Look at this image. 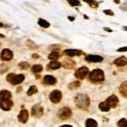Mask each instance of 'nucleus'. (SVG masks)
<instances>
[{
  "label": "nucleus",
  "instance_id": "2eb2a0df",
  "mask_svg": "<svg viewBox=\"0 0 127 127\" xmlns=\"http://www.w3.org/2000/svg\"><path fill=\"white\" fill-rule=\"evenodd\" d=\"M57 81L56 79L52 75H46L44 76V79H43V83L47 84V85H54Z\"/></svg>",
  "mask_w": 127,
  "mask_h": 127
},
{
  "label": "nucleus",
  "instance_id": "a878e982",
  "mask_svg": "<svg viewBox=\"0 0 127 127\" xmlns=\"http://www.w3.org/2000/svg\"><path fill=\"white\" fill-rule=\"evenodd\" d=\"M19 67L20 70H28L30 68V64L27 62H20L19 64Z\"/></svg>",
  "mask_w": 127,
  "mask_h": 127
},
{
  "label": "nucleus",
  "instance_id": "f704fd0d",
  "mask_svg": "<svg viewBox=\"0 0 127 127\" xmlns=\"http://www.w3.org/2000/svg\"><path fill=\"white\" fill-rule=\"evenodd\" d=\"M104 30L108 31L109 32H112V30H110V29H109V28H104Z\"/></svg>",
  "mask_w": 127,
  "mask_h": 127
},
{
  "label": "nucleus",
  "instance_id": "412c9836",
  "mask_svg": "<svg viewBox=\"0 0 127 127\" xmlns=\"http://www.w3.org/2000/svg\"><path fill=\"white\" fill-rule=\"evenodd\" d=\"M38 25L41 27H43V28H48L50 26L49 22H48L47 20H45L43 19H38Z\"/></svg>",
  "mask_w": 127,
  "mask_h": 127
},
{
  "label": "nucleus",
  "instance_id": "f03ea898",
  "mask_svg": "<svg viewBox=\"0 0 127 127\" xmlns=\"http://www.w3.org/2000/svg\"><path fill=\"white\" fill-rule=\"evenodd\" d=\"M75 103L77 108L87 109L90 105V98L86 94H78L75 97Z\"/></svg>",
  "mask_w": 127,
  "mask_h": 127
},
{
  "label": "nucleus",
  "instance_id": "7c9ffc66",
  "mask_svg": "<svg viewBox=\"0 0 127 127\" xmlns=\"http://www.w3.org/2000/svg\"><path fill=\"white\" fill-rule=\"evenodd\" d=\"M117 51H118V52H126V51H127V47H123V48H118Z\"/></svg>",
  "mask_w": 127,
  "mask_h": 127
},
{
  "label": "nucleus",
  "instance_id": "6ab92c4d",
  "mask_svg": "<svg viewBox=\"0 0 127 127\" xmlns=\"http://www.w3.org/2000/svg\"><path fill=\"white\" fill-rule=\"evenodd\" d=\"M99 109H100V110L103 111V112H108V111L110 110L111 108L107 104L106 102H102L100 104H99Z\"/></svg>",
  "mask_w": 127,
  "mask_h": 127
},
{
  "label": "nucleus",
  "instance_id": "c9c22d12",
  "mask_svg": "<svg viewBox=\"0 0 127 127\" xmlns=\"http://www.w3.org/2000/svg\"><path fill=\"white\" fill-rule=\"evenodd\" d=\"M114 2L116 3H120V0H114Z\"/></svg>",
  "mask_w": 127,
  "mask_h": 127
},
{
  "label": "nucleus",
  "instance_id": "9b49d317",
  "mask_svg": "<svg viewBox=\"0 0 127 127\" xmlns=\"http://www.w3.org/2000/svg\"><path fill=\"white\" fill-rule=\"evenodd\" d=\"M29 119V113L26 109H22L18 116V120L21 123H26Z\"/></svg>",
  "mask_w": 127,
  "mask_h": 127
},
{
  "label": "nucleus",
  "instance_id": "f257e3e1",
  "mask_svg": "<svg viewBox=\"0 0 127 127\" xmlns=\"http://www.w3.org/2000/svg\"><path fill=\"white\" fill-rule=\"evenodd\" d=\"M1 100H0V105H1V109L3 110L9 111L10 110L13 106V102L11 100L12 94L10 91H7V90H3L1 91Z\"/></svg>",
  "mask_w": 127,
  "mask_h": 127
},
{
  "label": "nucleus",
  "instance_id": "2f4dec72",
  "mask_svg": "<svg viewBox=\"0 0 127 127\" xmlns=\"http://www.w3.org/2000/svg\"><path fill=\"white\" fill-rule=\"evenodd\" d=\"M68 18H69L70 20H71V21H74V20H75V18H74V17H70V16H69Z\"/></svg>",
  "mask_w": 127,
  "mask_h": 127
},
{
  "label": "nucleus",
  "instance_id": "a211bd4d",
  "mask_svg": "<svg viewBox=\"0 0 127 127\" xmlns=\"http://www.w3.org/2000/svg\"><path fill=\"white\" fill-rule=\"evenodd\" d=\"M61 63L60 62L57 61V60H55V61H51L49 64H48V68H50L51 70H58L59 69L60 67H61Z\"/></svg>",
  "mask_w": 127,
  "mask_h": 127
},
{
  "label": "nucleus",
  "instance_id": "bb28decb",
  "mask_svg": "<svg viewBox=\"0 0 127 127\" xmlns=\"http://www.w3.org/2000/svg\"><path fill=\"white\" fill-rule=\"evenodd\" d=\"M117 126L118 127H127V120L126 119H121L120 120H119Z\"/></svg>",
  "mask_w": 127,
  "mask_h": 127
},
{
  "label": "nucleus",
  "instance_id": "6e6552de",
  "mask_svg": "<svg viewBox=\"0 0 127 127\" xmlns=\"http://www.w3.org/2000/svg\"><path fill=\"white\" fill-rule=\"evenodd\" d=\"M43 114V108L40 104H36L32 109V115L35 118H40Z\"/></svg>",
  "mask_w": 127,
  "mask_h": 127
},
{
  "label": "nucleus",
  "instance_id": "4c0bfd02",
  "mask_svg": "<svg viewBox=\"0 0 127 127\" xmlns=\"http://www.w3.org/2000/svg\"><path fill=\"white\" fill-rule=\"evenodd\" d=\"M125 29H126V30L127 31V27H125Z\"/></svg>",
  "mask_w": 127,
  "mask_h": 127
},
{
  "label": "nucleus",
  "instance_id": "1a4fd4ad",
  "mask_svg": "<svg viewBox=\"0 0 127 127\" xmlns=\"http://www.w3.org/2000/svg\"><path fill=\"white\" fill-rule=\"evenodd\" d=\"M13 58V53L11 50L9 49H3L1 52V59L2 60H4V61H9L11 60Z\"/></svg>",
  "mask_w": 127,
  "mask_h": 127
},
{
  "label": "nucleus",
  "instance_id": "c756f323",
  "mask_svg": "<svg viewBox=\"0 0 127 127\" xmlns=\"http://www.w3.org/2000/svg\"><path fill=\"white\" fill-rule=\"evenodd\" d=\"M103 12H104V14H106V15H114L113 11L110 10V9H104Z\"/></svg>",
  "mask_w": 127,
  "mask_h": 127
},
{
  "label": "nucleus",
  "instance_id": "cd10ccee",
  "mask_svg": "<svg viewBox=\"0 0 127 127\" xmlns=\"http://www.w3.org/2000/svg\"><path fill=\"white\" fill-rule=\"evenodd\" d=\"M69 3L71 6H79V5H81V3H80L79 0H69Z\"/></svg>",
  "mask_w": 127,
  "mask_h": 127
},
{
  "label": "nucleus",
  "instance_id": "39448f33",
  "mask_svg": "<svg viewBox=\"0 0 127 127\" xmlns=\"http://www.w3.org/2000/svg\"><path fill=\"white\" fill-rule=\"evenodd\" d=\"M71 114H72L71 109H70V108H68V107H64V108H62L59 111H58V118L61 119V120H67V119L70 118Z\"/></svg>",
  "mask_w": 127,
  "mask_h": 127
},
{
  "label": "nucleus",
  "instance_id": "473e14b6",
  "mask_svg": "<svg viewBox=\"0 0 127 127\" xmlns=\"http://www.w3.org/2000/svg\"><path fill=\"white\" fill-rule=\"evenodd\" d=\"M60 127H72L71 126H69V125H64V126H61Z\"/></svg>",
  "mask_w": 127,
  "mask_h": 127
},
{
  "label": "nucleus",
  "instance_id": "b1692460",
  "mask_svg": "<svg viewBox=\"0 0 127 127\" xmlns=\"http://www.w3.org/2000/svg\"><path fill=\"white\" fill-rule=\"evenodd\" d=\"M80 86H81V83H80V81H74V82L69 84V88L72 89V90H75V89H77L78 87H80Z\"/></svg>",
  "mask_w": 127,
  "mask_h": 127
},
{
  "label": "nucleus",
  "instance_id": "423d86ee",
  "mask_svg": "<svg viewBox=\"0 0 127 127\" xmlns=\"http://www.w3.org/2000/svg\"><path fill=\"white\" fill-rule=\"evenodd\" d=\"M61 98H62V92L60 91H58V90H54L49 95V99L54 103H59Z\"/></svg>",
  "mask_w": 127,
  "mask_h": 127
},
{
  "label": "nucleus",
  "instance_id": "393cba45",
  "mask_svg": "<svg viewBox=\"0 0 127 127\" xmlns=\"http://www.w3.org/2000/svg\"><path fill=\"white\" fill-rule=\"evenodd\" d=\"M38 91L37 88L36 87V86H31V87L29 88L28 91H27V95L28 96H31V95H33L35 93H36Z\"/></svg>",
  "mask_w": 127,
  "mask_h": 127
},
{
  "label": "nucleus",
  "instance_id": "f3484780",
  "mask_svg": "<svg viewBox=\"0 0 127 127\" xmlns=\"http://www.w3.org/2000/svg\"><path fill=\"white\" fill-rule=\"evenodd\" d=\"M120 94L125 97H127V81H124L120 87Z\"/></svg>",
  "mask_w": 127,
  "mask_h": 127
},
{
  "label": "nucleus",
  "instance_id": "f8f14e48",
  "mask_svg": "<svg viewBox=\"0 0 127 127\" xmlns=\"http://www.w3.org/2000/svg\"><path fill=\"white\" fill-rule=\"evenodd\" d=\"M64 53L66 54V55L70 56V57H74V56H80L82 55L83 52L81 50L78 49H66L64 51Z\"/></svg>",
  "mask_w": 127,
  "mask_h": 127
},
{
  "label": "nucleus",
  "instance_id": "9d476101",
  "mask_svg": "<svg viewBox=\"0 0 127 127\" xmlns=\"http://www.w3.org/2000/svg\"><path fill=\"white\" fill-rule=\"evenodd\" d=\"M105 102H106L107 104H108L110 108H116L119 103V99L115 95H112L110 96V97H109Z\"/></svg>",
  "mask_w": 127,
  "mask_h": 127
},
{
  "label": "nucleus",
  "instance_id": "5701e85b",
  "mask_svg": "<svg viewBox=\"0 0 127 127\" xmlns=\"http://www.w3.org/2000/svg\"><path fill=\"white\" fill-rule=\"evenodd\" d=\"M32 71L33 73H39L42 71V66L41 64H35L32 67Z\"/></svg>",
  "mask_w": 127,
  "mask_h": 127
},
{
  "label": "nucleus",
  "instance_id": "e433bc0d",
  "mask_svg": "<svg viewBox=\"0 0 127 127\" xmlns=\"http://www.w3.org/2000/svg\"><path fill=\"white\" fill-rule=\"evenodd\" d=\"M84 17H85V18H86V19H88V17H87V15H85V16H84Z\"/></svg>",
  "mask_w": 127,
  "mask_h": 127
},
{
  "label": "nucleus",
  "instance_id": "58836bf2",
  "mask_svg": "<svg viewBox=\"0 0 127 127\" xmlns=\"http://www.w3.org/2000/svg\"><path fill=\"white\" fill-rule=\"evenodd\" d=\"M68 1H69V0H68Z\"/></svg>",
  "mask_w": 127,
  "mask_h": 127
},
{
  "label": "nucleus",
  "instance_id": "72a5a7b5",
  "mask_svg": "<svg viewBox=\"0 0 127 127\" xmlns=\"http://www.w3.org/2000/svg\"><path fill=\"white\" fill-rule=\"evenodd\" d=\"M32 57L33 58H39V55H37V54H33Z\"/></svg>",
  "mask_w": 127,
  "mask_h": 127
},
{
  "label": "nucleus",
  "instance_id": "4be33fe9",
  "mask_svg": "<svg viewBox=\"0 0 127 127\" xmlns=\"http://www.w3.org/2000/svg\"><path fill=\"white\" fill-rule=\"evenodd\" d=\"M59 58V54L58 52H52L51 54L48 55V58L52 61H55L58 58Z\"/></svg>",
  "mask_w": 127,
  "mask_h": 127
},
{
  "label": "nucleus",
  "instance_id": "c85d7f7f",
  "mask_svg": "<svg viewBox=\"0 0 127 127\" xmlns=\"http://www.w3.org/2000/svg\"><path fill=\"white\" fill-rule=\"evenodd\" d=\"M84 1L87 2V3H88L91 7H93V8L97 7V2H95L94 0H84Z\"/></svg>",
  "mask_w": 127,
  "mask_h": 127
},
{
  "label": "nucleus",
  "instance_id": "7ed1b4c3",
  "mask_svg": "<svg viewBox=\"0 0 127 127\" xmlns=\"http://www.w3.org/2000/svg\"><path fill=\"white\" fill-rule=\"evenodd\" d=\"M89 80L92 82H102L104 81V73L100 69L93 70L89 74Z\"/></svg>",
  "mask_w": 127,
  "mask_h": 127
},
{
  "label": "nucleus",
  "instance_id": "aec40b11",
  "mask_svg": "<svg viewBox=\"0 0 127 127\" xmlns=\"http://www.w3.org/2000/svg\"><path fill=\"white\" fill-rule=\"evenodd\" d=\"M86 127H97V121L93 119H88L86 121Z\"/></svg>",
  "mask_w": 127,
  "mask_h": 127
},
{
  "label": "nucleus",
  "instance_id": "0eeeda50",
  "mask_svg": "<svg viewBox=\"0 0 127 127\" xmlns=\"http://www.w3.org/2000/svg\"><path fill=\"white\" fill-rule=\"evenodd\" d=\"M88 73H89L88 68L83 66V67H81L80 69H78L77 70H76V72L75 73V77L77 78V79L82 80L87 75V74H88Z\"/></svg>",
  "mask_w": 127,
  "mask_h": 127
},
{
  "label": "nucleus",
  "instance_id": "4468645a",
  "mask_svg": "<svg viewBox=\"0 0 127 127\" xmlns=\"http://www.w3.org/2000/svg\"><path fill=\"white\" fill-rule=\"evenodd\" d=\"M114 64H116L117 66H125L127 64V58L124 57V56H122V57L116 58L114 61Z\"/></svg>",
  "mask_w": 127,
  "mask_h": 127
},
{
  "label": "nucleus",
  "instance_id": "dca6fc26",
  "mask_svg": "<svg viewBox=\"0 0 127 127\" xmlns=\"http://www.w3.org/2000/svg\"><path fill=\"white\" fill-rule=\"evenodd\" d=\"M63 65L64 67L67 68V69H73L75 66V63L73 60L70 59V58H65L63 61Z\"/></svg>",
  "mask_w": 127,
  "mask_h": 127
},
{
  "label": "nucleus",
  "instance_id": "20e7f679",
  "mask_svg": "<svg viewBox=\"0 0 127 127\" xmlns=\"http://www.w3.org/2000/svg\"><path fill=\"white\" fill-rule=\"evenodd\" d=\"M25 80L24 75H15L13 73H10L7 75V81L11 83L14 86H16L18 84H20Z\"/></svg>",
  "mask_w": 127,
  "mask_h": 127
},
{
  "label": "nucleus",
  "instance_id": "ddd939ff",
  "mask_svg": "<svg viewBox=\"0 0 127 127\" xmlns=\"http://www.w3.org/2000/svg\"><path fill=\"white\" fill-rule=\"evenodd\" d=\"M86 60L87 62H91V63H97L103 60V58L99 55H87L86 57Z\"/></svg>",
  "mask_w": 127,
  "mask_h": 127
}]
</instances>
